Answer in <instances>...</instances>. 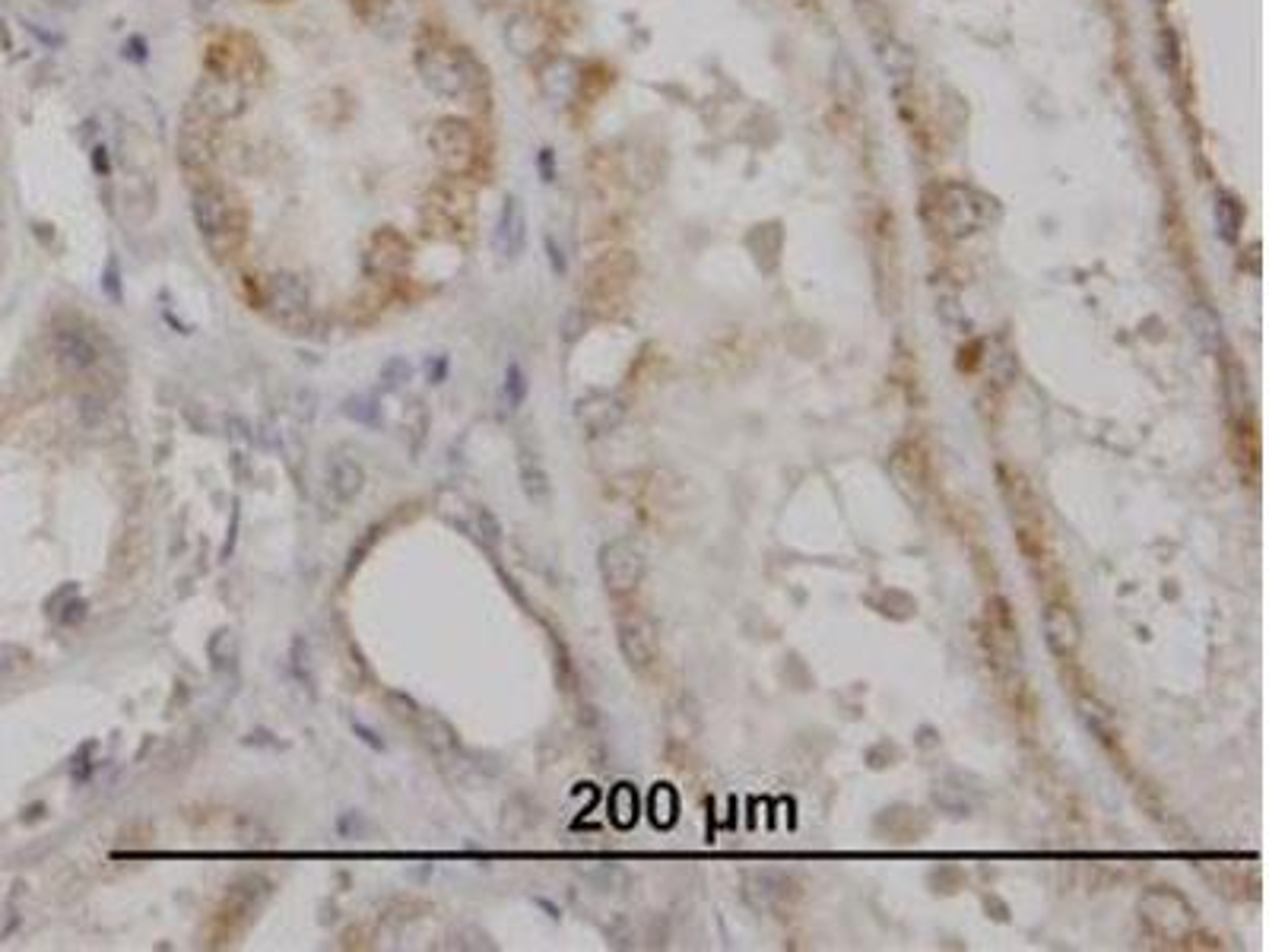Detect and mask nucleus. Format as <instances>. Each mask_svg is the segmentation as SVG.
<instances>
[{
	"label": "nucleus",
	"instance_id": "1",
	"mask_svg": "<svg viewBox=\"0 0 1269 952\" xmlns=\"http://www.w3.org/2000/svg\"><path fill=\"white\" fill-rule=\"evenodd\" d=\"M416 71L431 96L457 105H477L485 99V76L477 58L448 42H423L416 51Z\"/></svg>",
	"mask_w": 1269,
	"mask_h": 952
},
{
	"label": "nucleus",
	"instance_id": "2",
	"mask_svg": "<svg viewBox=\"0 0 1269 952\" xmlns=\"http://www.w3.org/2000/svg\"><path fill=\"white\" fill-rule=\"evenodd\" d=\"M191 213L197 232L216 261H226L245 245L248 238V217L232 187L200 181L191 194Z\"/></svg>",
	"mask_w": 1269,
	"mask_h": 952
},
{
	"label": "nucleus",
	"instance_id": "3",
	"mask_svg": "<svg viewBox=\"0 0 1269 952\" xmlns=\"http://www.w3.org/2000/svg\"><path fill=\"white\" fill-rule=\"evenodd\" d=\"M429 150L444 175L470 178L480 159L477 130L464 118H438L429 130Z\"/></svg>",
	"mask_w": 1269,
	"mask_h": 952
},
{
	"label": "nucleus",
	"instance_id": "4",
	"mask_svg": "<svg viewBox=\"0 0 1269 952\" xmlns=\"http://www.w3.org/2000/svg\"><path fill=\"white\" fill-rule=\"evenodd\" d=\"M597 569H600L603 584L610 587L613 594H629L644 581V572H647L644 549L632 540H610V543L600 546Z\"/></svg>",
	"mask_w": 1269,
	"mask_h": 952
},
{
	"label": "nucleus",
	"instance_id": "5",
	"mask_svg": "<svg viewBox=\"0 0 1269 952\" xmlns=\"http://www.w3.org/2000/svg\"><path fill=\"white\" fill-rule=\"evenodd\" d=\"M1140 915L1158 936L1184 940L1193 930V911L1178 892L1171 889H1149L1140 898Z\"/></svg>",
	"mask_w": 1269,
	"mask_h": 952
},
{
	"label": "nucleus",
	"instance_id": "6",
	"mask_svg": "<svg viewBox=\"0 0 1269 952\" xmlns=\"http://www.w3.org/2000/svg\"><path fill=\"white\" fill-rule=\"evenodd\" d=\"M267 305L270 315L292 330L305 327L308 318H312V296H308L305 279L286 271L267 276Z\"/></svg>",
	"mask_w": 1269,
	"mask_h": 952
},
{
	"label": "nucleus",
	"instance_id": "7",
	"mask_svg": "<svg viewBox=\"0 0 1269 952\" xmlns=\"http://www.w3.org/2000/svg\"><path fill=\"white\" fill-rule=\"evenodd\" d=\"M619 651H623L626 664L632 670H647L657 661V626L651 623V616H644L641 610H632L619 620Z\"/></svg>",
	"mask_w": 1269,
	"mask_h": 952
},
{
	"label": "nucleus",
	"instance_id": "8",
	"mask_svg": "<svg viewBox=\"0 0 1269 952\" xmlns=\"http://www.w3.org/2000/svg\"><path fill=\"white\" fill-rule=\"evenodd\" d=\"M362 486H366V471H362L353 454H330L328 471H324V502L330 508H343L356 499Z\"/></svg>",
	"mask_w": 1269,
	"mask_h": 952
},
{
	"label": "nucleus",
	"instance_id": "9",
	"mask_svg": "<svg viewBox=\"0 0 1269 952\" xmlns=\"http://www.w3.org/2000/svg\"><path fill=\"white\" fill-rule=\"evenodd\" d=\"M524 245H528V213H524L521 200L515 194H508L495 220V251L502 258L515 261L524 251Z\"/></svg>",
	"mask_w": 1269,
	"mask_h": 952
},
{
	"label": "nucleus",
	"instance_id": "10",
	"mask_svg": "<svg viewBox=\"0 0 1269 952\" xmlns=\"http://www.w3.org/2000/svg\"><path fill=\"white\" fill-rule=\"evenodd\" d=\"M1044 641L1057 657H1070L1079 648V641H1083L1079 616L1070 607H1063V603H1050L1044 610Z\"/></svg>",
	"mask_w": 1269,
	"mask_h": 952
},
{
	"label": "nucleus",
	"instance_id": "11",
	"mask_svg": "<svg viewBox=\"0 0 1269 952\" xmlns=\"http://www.w3.org/2000/svg\"><path fill=\"white\" fill-rule=\"evenodd\" d=\"M575 417L590 435H606V432H613V428L623 426L626 407H623V400L613 397V394H590L575 407Z\"/></svg>",
	"mask_w": 1269,
	"mask_h": 952
},
{
	"label": "nucleus",
	"instance_id": "12",
	"mask_svg": "<svg viewBox=\"0 0 1269 952\" xmlns=\"http://www.w3.org/2000/svg\"><path fill=\"white\" fill-rule=\"evenodd\" d=\"M888 474H892V479H895V486H898V492L904 495V499H911V502H921L924 499V492H927V464H924V454L917 451V448H898L892 458H888Z\"/></svg>",
	"mask_w": 1269,
	"mask_h": 952
},
{
	"label": "nucleus",
	"instance_id": "13",
	"mask_svg": "<svg viewBox=\"0 0 1269 952\" xmlns=\"http://www.w3.org/2000/svg\"><path fill=\"white\" fill-rule=\"evenodd\" d=\"M939 210H942V225H946V232H952V235H965V232H971L978 225V207H975V200H971V191H965V187H958V184H949V187H942V194H939Z\"/></svg>",
	"mask_w": 1269,
	"mask_h": 952
},
{
	"label": "nucleus",
	"instance_id": "14",
	"mask_svg": "<svg viewBox=\"0 0 1269 952\" xmlns=\"http://www.w3.org/2000/svg\"><path fill=\"white\" fill-rule=\"evenodd\" d=\"M54 356H58V362L67 372H83L89 366H96L99 350L83 330L64 327V330L54 333Z\"/></svg>",
	"mask_w": 1269,
	"mask_h": 952
},
{
	"label": "nucleus",
	"instance_id": "15",
	"mask_svg": "<svg viewBox=\"0 0 1269 952\" xmlns=\"http://www.w3.org/2000/svg\"><path fill=\"white\" fill-rule=\"evenodd\" d=\"M369 264L375 267L378 274H400L403 267L410 264V245L407 238L397 232H378L369 241Z\"/></svg>",
	"mask_w": 1269,
	"mask_h": 952
},
{
	"label": "nucleus",
	"instance_id": "16",
	"mask_svg": "<svg viewBox=\"0 0 1269 952\" xmlns=\"http://www.w3.org/2000/svg\"><path fill=\"white\" fill-rule=\"evenodd\" d=\"M416 733H420V740H423L435 756H441V759L454 756V753H457V746H461V740H457V733H454L451 724L444 721L438 712H429V708H423V712H416Z\"/></svg>",
	"mask_w": 1269,
	"mask_h": 952
},
{
	"label": "nucleus",
	"instance_id": "17",
	"mask_svg": "<svg viewBox=\"0 0 1269 952\" xmlns=\"http://www.w3.org/2000/svg\"><path fill=\"white\" fill-rule=\"evenodd\" d=\"M521 489L536 505H543L549 499V474L543 471V464H539L533 454H524L521 458Z\"/></svg>",
	"mask_w": 1269,
	"mask_h": 952
},
{
	"label": "nucleus",
	"instance_id": "18",
	"mask_svg": "<svg viewBox=\"0 0 1269 952\" xmlns=\"http://www.w3.org/2000/svg\"><path fill=\"white\" fill-rule=\"evenodd\" d=\"M210 661L216 674H232L238 667V635L232 628H220L210 638Z\"/></svg>",
	"mask_w": 1269,
	"mask_h": 952
},
{
	"label": "nucleus",
	"instance_id": "19",
	"mask_svg": "<svg viewBox=\"0 0 1269 952\" xmlns=\"http://www.w3.org/2000/svg\"><path fill=\"white\" fill-rule=\"evenodd\" d=\"M1191 327H1193L1196 343L1203 346V350H1219V343H1222V325H1219V318L1212 315L1206 305H1196L1193 312H1191Z\"/></svg>",
	"mask_w": 1269,
	"mask_h": 952
},
{
	"label": "nucleus",
	"instance_id": "20",
	"mask_svg": "<svg viewBox=\"0 0 1269 952\" xmlns=\"http://www.w3.org/2000/svg\"><path fill=\"white\" fill-rule=\"evenodd\" d=\"M1241 223H1244V213H1241V204L1232 194H1219L1216 197V232L1225 241H1238Z\"/></svg>",
	"mask_w": 1269,
	"mask_h": 952
},
{
	"label": "nucleus",
	"instance_id": "21",
	"mask_svg": "<svg viewBox=\"0 0 1269 952\" xmlns=\"http://www.w3.org/2000/svg\"><path fill=\"white\" fill-rule=\"evenodd\" d=\"M502 391H505V397H508L511 410H515V407H521V404H524V397H528V378H524L521 366H508Z\"/></svg>",
	"mask_w": 1269,
	"mask_h": 952
},
{
	"label": "nucleus",
	"instance_id": "22",
	"mask_svg": "<svg viewBox=\"0 0 1269 952\" xmlns=\"http://www.w3.org/2000/svg\"><path fill=\"white\" fill-rule=\"evenodd\" d=\"M292 670H295V676L305 682V686H312V661H308L305 638H295L292 641Z\"/></svg>",
	"mask_w": 1269,
	"mask_h": 952
},
{
	"label": "nucleus",
	"instance_id": "23",
	"mask_svg": "<svg viewBox=\"0 0 1269 952\" xmlns=\"http://www.w3.org/2000/svg\"><path fill=\"white\" fill-rule=\"evenodd\" d=\"M381 378L387 384H403V381L410 378V362L407 359H390L387 366H384V372H381Z\"/></svg>",
	"mask_w": 1269,
	"mask_h": 952
},
{
	"label": "nucleus",
	"instance_id": "24",
	"mask_svg": "<svg viewBox=\"0 0 1269 952\" xmlns=\"http://www.w3.org/2000/svg\"><path fill=\"white\" fill-rule=\"evenodd\" d=\"M477 518H480V525H482V536H485V540H489V543H495L498 536H502V527H498V521L492 518V512H489V508H480Z\"/></svg>",
	"mask_w": 1269,
	"mask_h": 952
},
{
	"label": "nucleus",
	"instance_id": "25",
	"mask_svg": "<svg viewBox=\"0 0 1269 952\" xmlns=\"http://www.w3.org/2000/svg\"><path fill=\"white\" fill-rule=\"evenodd\" d=\"M20 657H23V651H20V648H13V645H0V676H7L10 670H17Z\"/></svg>",
	"mask_w": 1269,
	"mask_h": 952
},
{
	"label": "nucleus",
	"instance_id": "26",
	"mask_svg": "<svg viewBox=\"0 0 1269 952\" xmlns=\"http://www.w3.org/2000/svg\"><path fill=\"white\" fill-rule=\"evenodd\" d=\"M353 727H356V733H359V736H362V740H366V743H372L375 749H384V743L378 740V736H375V730H366V727H362V724H353Z\"/></svg>",
	"mask_w": 1269,
	"mask_h": 952
},
{
	"label": "nucleus",
	"instance_id": "27",
	"mask_svg": "<svg viewBox=\"0 0 1269 952\" xmlns=\"http://www.w3.org/2000/svg\"><path fill=\"white\" fill-rule=\"evenodd\" d=\"M213 7H216V0H191V10L200 13V17H204V13H210Z\"/></svg>",
	"mask_w": 1269,
	"mask_h": 952
},
{
	"label": "nucleus",
	"instance_id": "28",
	"mask_svg": "<svg viewBox=\"0 0 1269 952\" xmlns=\"http://www.w3.org/2000/svg\"><path fill=\"white\" fill-rule=\"evenodd\" d=\"M353 4L359 7V4H369V7H378V4H384V0H353Z\"/></svg>",
	"mask_w": 1269,
	"mask_h": 952
},
{
	"label": "nucleus",
	"instance_id": "29",
	"mask_svg": "<svg viewBox=\"0 0 1269 952\" xmlns=\"http://www.w3.org/2000/svg\"><path fill=\"white\" fill-rule=\"evenodd\" d=\"M45 4H51V7H67V4H74V0H45Z\"/></svg>",
	"mask_w": 1269,
	"mask_h": 952
},
{
	"label": "nucleus",
	"instance_id": "30",
	"mask_svg": "<svg viewBox=\"0 0 1269 952\" xmlns=\"http://www.w3.org/2000/svg\"><path fill=\"white\" fill-rule=\"evenodd\" d=\"M1158 4H1165V0H1158Z\"/></svg>",
	"mask_w": 1269,
	"mask_h": 952
}]
</instances>
